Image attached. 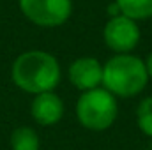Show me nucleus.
<instances>
[{
	"label": "nucleus",
	"mask_w": 152,
	"mask_h": 150,
	"mask_svg": "<svg viewBox=\"0 0 152 150\" xmlns=\"http://www.w3.org/2000/svg\"><path fill=\"white\" fill-rule=\"evenodd\" d=\"M151 150H152V145H151Z\"/></svg>",
	"instance_id": "obj_12"
},
{
	"label": "nucleus",
	"mask_w": 152,
	"mask_h": 150,
	"mask_svg": "<svg viewBox=\"0 0 152 150\" xmlns=\"http://www.w3.org/2000/svg\"><path fill=\"white\" fill-rule=\"evenodd\" d=\"M12 83L32 95L51 92L62 79V69L55 55L42 50H28L20 53L11 66Z\"/></svg>",
	"instance_id": "obj_1"
},
{
	"label": "nucleus",
	"mask_w": 152,
	"mask_h": 150,
	"mask_svg": "<svg viewBox=\"0 0 152 150\" xmlns=\"http://www.w3.org/2000/svg\"><path fill=\"white\" fill-rule=\"evenodd\" d=\"M103 39H104V44L113 53H131L138 46L142 39V32H140L138 21L124 14H118L106 21L103 28Z\"/></svg>",
	"instance_id": "obj_5"
},
{
	"label": "nucleus",
	"mask_w": 152,
	"mask_h": 150,
	"mask_svg": "<svg viewBox=\"0 0 152 150\" xmlns=\"http://www.w3.org/2000/svg\"><path fill=\"white\" fill-rule=\"evenodd\" d=\"M145 67H147V74H149V79H152V51L149 53V57L145 58Z\"/></svg>",
	"instance_id": "obj_11"
},
{
	"label": "nucleus",
	"mask_w": 152,
	"mask_h": 150,
	"mask_svg": "<svg viewBox=\"0 0 152 150\" xmlns=\"http://www.w3.org/2000/svg\"><path fill=\"white\" fill-rule=\"evenodd\" d=\"M149 83L145 60L133 53H115L103 64V83L115 97L131 99L136 97Z\"/></svg>",
	"instance_id": "obj_2"
},
{
	"label": "nucleus",
	"mask_w": 152,
	"mask_h": 150,
	"mask_svg": "<svg viewBox=\"0 0 152 150\" xmlns=\"http://www.w3.org/2000/svg\"><path fill=\"white\" fill-rule=\"evenodd\" d=\"M64 108H66L64 101L60 99L58 94H55V90L42 92V94L34 95V99L30 103V115H32L34 122H37L39 125L50 127L62 120Z\"/></svg>",
	"instance_id": "obj_7"
},
{
	"label": "nucleus",
	"mask_w": 152,
	"mask_h": 150,
	"mask_svg": "<svg viewBox=\"0 0 152 150\" xmlns=\"http://www.w3.org/2000/svg\"><path fill=\"white\" fill-rule=\"evenodd\" d=\"M136 124L138 129L152 140V97H145L140 101L136 108Z\"/></svg>",
	"instance_id": "obj_10"
},
{
	"label": "nucleus",
	"mask_w": 152,
	"mask_h": 150,
	"mask_svg": "<svg viewBox=\"0 0 152 150\" xmlns=\"http://www.w3.org/2000/svg\"><path fill=\"white\" fill-rule=\"evenodd\" d=\"M120 14L134 20L143 21L152 18V0H115Z\"/></svg>",
	"instance_id": "obj_8"
},
{
	"label": "nucleus",
	"mask_w": 152,
	"mask_h": 150,
	"mask_svg": "<svg viewBox=\"0 0 152 150\" xmlns=\"http://www.w3.org/2000/svg\"><path fill=\"white\" fill-rule=\"evenodd\" d=\"M69 81L80 92H87L101 87L103 83V64L94 57H80L69 66Z\"/></svg>",
	"instance_id": "obj_6"
},
{
	"label": "nucleus",
	"mask_w": 152,
	"mask_h": 150,
	"mask_svg": "<svg viewBox=\"0 0 152 150\" xmlns=\"http://www.w3.org/2000/svg\"><path fill=\"white\" fill-rule=\"evenodd\" d=\"M21 14L41 28L62 27L73 14V0H18Z\"/></svg>",
	"instance_id": "obj_4"
},
{
	"label": "nucleus",
	"mask_w": 152,
	"mask_h": 150,
	"mask_svg": "<svg viewBox=\"0 0 152 150\" xmlns=\"http://www.w3.org/2000/svg\"><path fill=\"white\" fill-rule=\"evenodd\" d=\"M118 103L113 94L97 87L81 92L76 101V118L88 131H106L117 120Z\"/></svg>",
	"instance_id": "obj_3"
},
{
	"label": "nucleus",
	"mask_w": 152,
	"mask_h": 150,
	"mask_svg": "<svg viewBox=\"0 0 152 150\" xmlns=\"http://www.w3.org/2000/svg\"><path fill=\"white\" fill-rule=\"evenodd\" d=\"M11 149L12 150H39L41 140L36 129L28 125L16 127L11 133Z\"/></svg>",
	"instance_id": "obj_9"
}]
</instances>
